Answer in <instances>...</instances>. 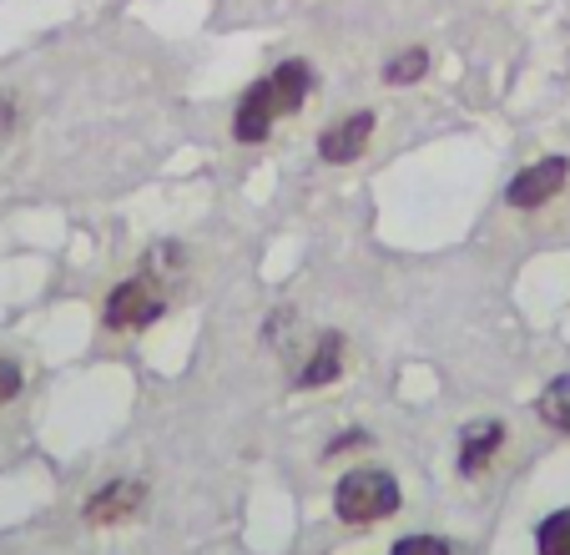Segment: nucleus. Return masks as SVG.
Masks as SVG:
<instances>
[{
    "mask_svg": "<svg viewBox=\"0 0 570 555\" xmlns=\"http://www.w3.org/2000/svg\"><path fill=\"white\" fill-rule=\"evenodd\" d=\"M368 137H374V111H354V117H344L338 127L323 132V137H318V152H323V162L344 167V162H358V157H364Z\"/></svg>",
    "mask_w": 570,
    "mask_h": 555,
    "instance_id": "obj_4",
    "label": "nucleus"
},
{
    "mask_svg": "<svg viewBox=\"0 0 570 555\" xmlns=\"http://www.w3.org/2000/svg\"><path fill=\"white\" fill-rule=\"evenodd\" d=\"M161 309H167V303L151 289V278H127L107 299V323L111 329H147V323L161 319Z\"/></svg>",
    "mask_w": 570,
    "mask_h": 555,
    "instance_id": "obj_2",
    "label": "nucleus"
},
{
    "mask_svg": "<svg viewBox=\"0 0 570 555\" xmlns=\"http://www.w3.org/2000/svg\"><path fill=\"white\" fill-rule=\"evenodd\" d=\"M424 71H430V51H424V46H410V51H399L394 61L384 66V81L389 86H410V81H420Z\"/></svg>",
    "mask_w": 570,
    "mask_h": 555,
    "instance_id": "obj_10",
    "label": "nucleus"
},
{
    "mask_svg": "<svg viewBox=\"0 0 570 555\" xmlns=\"http://www.w3.org/2000/svg\"><path fill=\"white\" fill-rule=\"evenodd\" d=\"M273 91H268V76L263 81H253L248 91H243V101H237V117H233V137L243 142V147H253V142H268L273 132Z\"/></svg>",
    "mask_w": 570,
    "mask_h": 555,
    "instance_id": "obj_5",
    "label": "nucleus"
},
{
    "mask_svg": "<svg viewBox=\"0 0 570 555\" xmlns=\"http://www.w3.org/2000/svg\"><path fill=\"white\" fill-rule=\"evenodd\" d=\"M268 91H273V111H303V101H308L313 91V71L303 61H283L278 71L268 76Z\"/></svg>",
    "mask_w": 570,
    "mask_h": 555,
    "instance_id": "obj_8",
    "label": "nucleus"
},
{
    "mask_svg": "<svg viewBox=\"0 0 570 555\" xmlns=\"http://www.w3.org/2000/svg\"><path fill=\"white\" fill-rule=\"evenodd\" d=\"M540 419L550 429H570V374H560L556 384L540 395Z\"/></svg>",
    "mask_w": 570,
    "mask_h": 555,
    "instance_id": "obj_11",
    "label": "nucleus"
},
{
    "mask_svg": "<svg viewBox=\"0 0 570 555\" xmlns=\"http://www.w3.org/2000/svg\"><path fill=\"white\" fill-rule=\"evenodd\" d=\"M570 182V162L566 157H546V162H535V167H525L515 182L505 187V203L510 207H546L550 197L560 193Z\"/></svg>",
    "mask_w": 570,
    "mask_h": 555,
    "instance_id": "obj_3",
    "label": "nucleus"
},
{
    "mask_svg": "<svg viewBox=\"0 0 570 555\" xmlns=\"http://www.w3.org/2000/svg\"><path fill=\"white\" fill-rule=\"evenodd\" d=\"M535 545L540 555H570V510H556L550 520H540Z\"/></svg>",
    "mask_w": 570,
    "mask_h": 555,
    "instance_id": "obj_12",
    "label": "nucleus"
},
{
    "mask_svg": "<svg viewBox=\"0 0 570 555\" xmlns=\"http://www.w3.org/2000/svg\"><path fill=\"white\" fill-rule=\"evenodd\" d=\"M16 389H21V369H16L11 359H0V405L16 399Z\"/></svg>",
    "mask_w": 570,
    "mask_h": 555,
    "instance_id": "obj_14",
    "label": "nucleus"
},
{
    "mask_svg": "<svg viewBox=\"0 0 570 555\" xmlns=\"http://www.w3.org/2000/svg\"><path fill=\"white\" fill-rule=\"evenodd\" d=\"M500 439H505V425H500V419H474V425H464V435H460V470L464 475H480L484 465H490V455L500 449Z\"/></svg>",
    "mask_w": 570,
    "mask_h": 555,
    "instance_id": "obj_6",
    "label": "nucleus"
},
{
    "mask_svg": "<svg viewBox=\"0 0 570 555\" xmlns=\"http://www.w3.org/2000/svg\"><path fill=\"white\" fill-rule=\"evenodd\" d=\"M11 121H16V107H11L6 97H0V127H11Z\"/></svg>",
    "mask_w": 570,
    "mask_h": 555,
    "instance_id": "obj_16",
    "label": "nucleus"
},
{
    "mask_svg": "<svg viewBox=\"0 0 570 555\" xmlns=\"http://www.w3.org/2000/svg\"><path fill=\"white\" fill-rule=\"evenodd\" d=\"M394 555H450V545L434 541V535H404V541L394 545Z\"/></svg>",
    "mask_w": 570,
    "mask_h": 555,
    "instance_id": "obj_13",
    "label": "nucleus"
},
{
    "mask_svg": "<svg viewBox=\"0 0 570 555\" xmlns=\"http://www.w3.org/2000/svg\"><path fill=\"white\" fill-rule=\"evenodd\" d=\"M141 495H147V490H141L137 480H111L107 490H97V495H91V500H87V520H91V525L127 520V515L141 505Z\"/></svg>",
    "mask_w": 570,
    "mask_h": 555,
    "instance_id": "obj_7",
    "label": "nucleus"
},
{
    "mask_svg": "<svg viewBox=\"0 0 570 555\" xmlns=\"http://www.w3.org/2000/svg\"><path fill=\"white\" fill-rule=\"evenodd\" d=\"M334 510H338V520H348V525L389 520V515L399 510L394 475L374 470V465H364V470H348L344 480H338V490H334Z\"/></svg>",
    "mask_w": 570,
    "mask_h": 555,
    "instance_id": "obj_1",
    "label": "nucleus"
},
{
    "mask_svg": "<svg viewBox=\"0 0 570 555\" xmlns=\"http://www.w3.org/2000/svg\"><path fill=\"white\" fill-rule=\"evenodd\" d=\"M354 445H364V435H358V429H354V435H344V439H334V445H328V455H344V449H354Z\"/></svg>",
    "mask_w": 570,
    "mask_h": 555,
    "instance_id": "obj_15",
    "label": "nucleus"
},
{
    "mask_svg": "<svg viewBox=\"0 0 570 555\" xmlns=\"http://www.w3.org/2000/svg\"><path fill=\"white\" fill-rule=\"evenodd\" d=\"M338 369H344V339H338V333H328V339H318L313 359L303 363L298 389H323V384H334Z\"/></svg>",
    "mask_w": 570,
    "mask_h": 555,
    "instance_id": "obj_9",
    "label": "nucleus"
}]
</instances>
